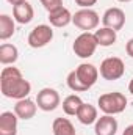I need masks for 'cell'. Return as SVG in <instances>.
<instances>
[{"label": "cell", "instance_id": "cell-19", "mask_svg": "<svg viewBox=\"0 0 133 135\" xmlns=\"http://www.w3.org/2000/svg\"><path fill=\"white\" fill-rule=\"evenodd\" d=\"M14 17L8 16V14H2L0 16V39L6 41L9 39L14 32H16V24H14Z\"/></svg>", "mask_w": 133, "mask_h": 135}, {"label": "cell", "instance_id": "cell-3", "mask_svg": "<svg viewBox=\"0 0 133 135\" xmlns=\"http://www.w3.org/2000/svg\"><path fill=\"white\" fill-rule=\"evenodd\" d=\"M99 42L96 35L91 32H83L81 35H78L72 44V50L78 58H89L96 54Z\"/></svg>", "mask_w": 133, "mask_h": 135}, {"label": "cell", "instance_id": "cell-22", "mask_svg": "<svg viewBox=\"0 0 133 135\" xmlns=\"http://www.w3.org/2000/svg\"><path fill=\"white\" fill-rule=\"evenodd\" d=\"M41 2V5L47 9V13H50V11H53V9H57V8H60V6H63V0H39Z\"/></svg>", "mask_w": 133, "mask_h": 135}, {"label": "cell", "instance_id": "cell-9", "mask_svg": "<svg viewBox=\"0 0 133 135\" xmlns=\"http://www.w3.org/2000/svg\"><path fill=\"white\" fill-rule=\"evenodd\" d=\"M102 22H103V27H108V28L117 32L125 25V13L117 6L108 8L102 16Z\"/></svg>", "mask_w": 133, "mask_h": 135}, {"label": "cell", "instance_id": "cell-13", "mask_svg": "<svg viewBox=\"0 0 133 135\" xmlns=\"http://www.w3.org/2000/svg\"><path fill=\"white\" fill-rule=\"evenodd\" d=\"M13 17L16 22L25 25V24H30L34 17V9L33 6L28 3V2H22L16 6H13Z\"/></svg>", "mask_w": 133, "mask_h": 135}, {"label": "cell", "instance_id": "cell-2", "mask_svg": "<svg viewBox=\"0 0 133 135\" xmlns=\"http://www.w3.org/2000/svg\"><path fill=\"white\" fill-rule=\"evenodd\" d=\"M127 98L125 94L119 93V91H113V93H105L102 94L97 101L99 108L103 112V115H119L127 108Z\"/></svg>", "mask_w": 133, "mask_h": 135}, {"label": "cell", "instance_id": "cell-11", "mask_svg": "<svg viewBox=\"0 0 133 135\" xmlns=\"http://www.w3.org/2000/svg\"><path fill=\"white\" fill-rule=\"evenodd\" d=\"M38 112V104L36 101H32L30 98H25V99H19L14 105V113L17 115L19 119H32Z\"/></svg>", "mask_w": 133, "mask_h": 135}, {"label": "cell", "instance_id": "cell-8", "mask_svg": "<svg viewBox=\"0 0 133 135\" xmlns=\"http://www.w3.org/2000/svg\"><path fill=\"white\" fill-rule=\"evenodd\" d=\"M74 71H75L78 80L81 82V85L86 90L93 88L97 83V79H99L100 72H99V68H96L94 65H91V63H81V65H78V66L75 68Z\"/></svg>", "mask_w": 133, "mask_h": 135}, {"label": "cell", "instance_id": "cell-24", "mask_svg": "<svg viewBox=\"0 0 133 135\" xmlns=\"http://www.w3.org/2000/svg\"><path fill=\"white\" fill-rule=\"evenodd\" d=\"M125 52H127V55L133 58V38H130L129 41H127V44H125Z\"/></svg>", "mask_w": 133, "mask_h": 135}, {"label": "cell", "instance_id": "cell-25", "mask_svg": "<svg viewBox=\"0 0 133 135\" xmlns=\"http://www.w3.org/2000/svg\"><path fill=\"white\" fill-rule=\"evenodd\" d=\"M122 135H133V124L127 126V127H125V131L122 132Z\"/></svg>", "mask_w": 133, "mask_h": 135}, {"label": "cell", "instance_id": "cell-12", "mask_svg": "<svg viewBox=\"0 0 133 135\" xmlns=\"http://www.w3.org/2000/svg\"><path fill=\"white\" fill-rule=\"evenodd\" d=\"M72 17H74V14L66 6H60L49 13V22L52 27H57V28H63V27L69 25L72 22Z\"/></svg>", "mask_w": 133, "mask_h": 135}, {"label": "cell", "instance_id": "cell-1", "mask_svg": "<svg viewBox=\"0 0 133 135\" xmlns=\"http://www.w3.org/2000/svg\"><path fill=\"white\" fill-rule=\"evenodd\" d=\"M0 91L9 99H25L32 93V83L24 79L22 72L14 66H6L0 72Z\"/></svg>", "mask_w": 133, "mask_h": 135}, {"label": "cell", "instance_id": "cell-6", "mask_svg": "<svg viewBox=\"0 0 133 135\" xmlns=\"http://www.w3.org/2000/svg\"><path fill=\"white\" fill-rule=\"evenodd\" d=\"M52 39H53L52 25L41 24V25H36L33 30L30 32L28 38H27V42L33 49H41V47H45Z\"/></svg>", "mask_w": 133, "mask_h": 135}, {"label": "cell", "instance_id": "cell-20", "mask_svg": "<svg viewBox=\"0 0 133 135\" xmlns=\"http://www.w3.org/2000/svg\"><path fill=\"white\" fill-rule=\"evenodd\" d=\"M83 104L85 102L81 101V98L78 94H69L63 101V112L67 116H77V113H78V110Z\"/></svg>", "mask_w": 133, "mask_h": 135}, {"label": "cell", "instance_id": "cell-14", "mask_svg": "<svg viewBox=\"0 0 133 135\" xmlns=\"http://www.w3.org/2000/svg\"><path fill=\"white\" fill-rule=\"evenodd\" d=\"M17 119L14 112H3L0 115V135H17Z\"/></svg>", "mask_w": 133, "mask_h": 135}, {"label": "cell", "instance_id": "cell-23", "mask_svg": "<svg viewBox=\"0 0 133 135\" xmlns=\"http://www.w3.org/2000/svg\"><path fill=\"white\" fill-rule=\"evenodd\" d=\"M97 2H99V0H75V3H77L78 6H81V8H91V6H94Z\"/></svg>", "mask_w": 133, "mask_h": 135}, {"label": "cell", "instance_id": "cell-5", "mask_svg": "<svg viewBox=\"0 0 133 135\" xmlns=\"http://www.w3.org/2000/svg\"><path fill=\"white\" fill-rule=\"evenodd\" d=\"M72 24L77 28L83 30V32H91V30H96L99 27L100 17L94 9H91V8H81V9H78L74 14Z\"/></svg>", "mask_w": 133, "mask_h": 135}, {"label": "cell", "instance_id": "cell-18", "mask_svg": "<svg viewBox=\"0 0 133 135\" xmlns=\"http://www.w3.org/2000/svg\"><path fill=\"white\" fill-rule=\"evenodd\" d=\"M53 135H75V127L67 118H55L52 124Z\"/></svg>", "mask_w": 133, "mask_h": 135}, {"label": "cell", "instance_id": "cell-21", "mask_svg": "<svg viewBox=\"0 0 133 135\" xmlns=\"http://www.w3.org/2000/svg\"><path fill=\"white\" fill-rule=\"evenodd\" d=\"M67 86L74 91V93H83V91H88L83 85H81V82L78 80V77H77V74H75V71H70L69 74H67Z\"/></svg>", "mask_w": 133, "mask_h": 135}, {"label": "cell", "instance_id": "cell-15", "mask_svg": "<svg viewBox=\"0 0 133 135\" xmlns=\"http://www.w3.org/2000/svg\"><path fill=\"white\" fill-rule=\"evenodd\" d=\"M19 58V49L14 46V44H8V42H3L0 46V63L3 66H9V65H14Z\"/></svg>", "mask_w": 133, "mask_h": 135}, {"label": "cell", "instance_id": "cell-27", "mask_svg": "<svg viewBox=\"0 0 133 135\" xmlns=\"http://www.w3.org/2000/svg\"><path fill=\"white\" fill-rule=\"evenodd\" d=\"M129 91H130V93L133 94V79L130 80V83H129Z\"/></svg>", "mask_w": 133, "mask_h": 135}, {"label": "cell", "instance_id": "cell-17", "mask_svg": "<svg viewBox=\"0 0 133 135\" xmlns=\"http://www.w3.org/2000/svg\"><path fill=\"white\" fill-rule=\"evenodd\" d=\"M94 35L97 38V42H99L100 47H110L117 39V32H114V30H111L108 27H102L99 30H96Z\"/></svg>", "mask_w": 133, "mask_h": 135}, {"label": "cell", "instance_id": "cell-10", "mask_svg": "<svg viewBox=\"0 0 133 135\" xmlns=\"http://www.w3.org/2000/svg\"><path fill=\"white\" fill-rule=\"evenodd\" d=\"M117 119L114 115H102L94 124L96 135H116L117 132Z\"/></svg>", "mask_w": 133, "mask_h": 135}, {"label": "cell", "instance_id": "cell-26", "mask_svg": "<svg viewBox=\"0 0 133 135\" xmlns=\"http://www.w3.org/2000/svg\"><path fill=\"white\" fill-rule=\"evenodd\" d=\"M22 2H27V0H8V3H11L13 6H16V5H19V3H22Z\"/></svg>", "mask_w": 133, "mask_h": 135}, {"label": "cell", "instance_id": "cell-28", "mask_svg": "<svg viewBox=\"0 0 133 135\" xmlns=\"http://www.w3.org/2000/svg\"><path fill=\"white\" fill-rule=\"evenodd\" d=\"M117 2H121V3H127V2H132V0H117Z\"/></svg>", "mask_w": 133, "mask_h": 135}, {"label": "cell", "instance_id": "cell-16", "mask_svg": "<svg viewBox=\"0 0 133 135\" xmlns=\"http://www.w3.org/2000/svg\"><path fill=\"white\" fill-rule=\"evenodd\" d=\"M77 118L81 124L85 126H91V124H96V121L99 119V115H97V108L91 104H83L77 113Z\"/></svg>", "mask_w": 133, "mask_h": 135}, {"label": "cell", "instance_id": "cell-7", "mask_svg": "<svg viewBox=\"0 0 133 135\" xmlns=\"http://www.w3.org/2000/svg\"><path fill=\"white\" fill-rule=\"evenodd\" d=\"M36 104L42 112H53L61 104L60 93L53 88H42L36 96Z\"/></svg>", "mask_w": 133, "mask_h": 135}, {"label": "cell", "instance_id": "cell-4", "mask_svg": "<svg viewBox=\"0 0 133 135\" xmlns=\"http://www.w3.org/2000/svg\"><path fill=\"white\" fill-rule=\"evenodd\" d=\"M99 72L100 77L105 80H119L125 74V65L119 57H108L100 63Z\"/></svg>", "mask_w": 133, "mask_h": 135}]
</instances>
